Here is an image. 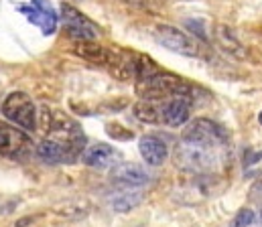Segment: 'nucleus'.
I'll list each match as a JSON object with an SVG mask.
<instances>
[{
    "instance_id": "f257e3e1",
    "label": "nucleus",
    "mask_w": 262,
    "mask_h": 227,
    "mask_svg": "<svg viewBox=\"0 0 262 227\" xmlns=\"http://www.w3.org/2000/svg\"><path fill=\"white\" fill-rule=\"evenodd\" d=\"M136 93L142 99L161 102V99H169L173 95H191V85L173 73L159 71L157 75L148 77V79H140L136 83Z\"/></svg>"
},
{
    "instance_id": "f03ea898",
    "label": "nucleus",
    "mask_w": 262,
    "mask_h": 227,
    "mask_svg": "<svg viewBox=\"0 0 262 227\" xmlns=\"http://www.w3.org/2000/svg\"><path fill=\"white\" fill-rule=\"evenodd\" d=\"M2 114L14 126L33 132L37 128V110L33 99L25 91H12L2 102Z\"/></svg>"
},
{
    "instance_id": "7ed1b4c3",
    "label": "nucleus",
    "mask_w": 262,
    "mask_h": 227,
    "mask_svg": "<svg viewBox=\"0 0 262 227\" xmlns=\"http://www.w3.org/2000/svg\"><path fill=\"white\" fill-rule=\"evenodd\" d=\"M175 162L179 168L189 170V172H207L215 166L217 156L211 146L183 140L175 150Z\"/></svg>"
},
{
    "instance_id": "20e7f679",
    "label": "nucleus",
    "mask_w": 262,
    "mask_h": 227,
    "mask_svg": "<svg viewBox=\"0 0 262 227\" xmlns=\"http://www.w3.org/2000/svg\"><path fill=\"white\" fill-rule=\"evenodd\" d=\"M183 140L217 148V146H224L228 142V132L220 124H215V122H211L207 118H195L183 130Z\"/></svg>"
},
{
    "instance_id": "39448f33",
    "label": "nucleus",
    "mask_w": 262,
    "mask_h": 227,
    "mask_svg": "<svg viewBox=\"0 0 262 227\" xmlns=\"http://www.w3.org/2000/svg\"><path fill=\"white\" fill-rule=\"evenodd\" d=\"M61 18L67 35L75 41H94L100 35L98 24H94L85 14H81L71 4H61Z\"/></svg>"
},
{
    "instance_id": "423d86ee",
    "label": "nucleus",
    "mask_w": 262,
    "mask_h": 227,
    "mask_svg": "<svg viewBox=\"0 0 262 227\" xmlns=\"http://www.w3.org/2000/svg\"><path fill=\"white\" fill-rule=\"evenodd\" d=\"M31 148L33 142L23 130H16V126L0 122V156L23 158L31 152Z\"/></svg>"
},
{
    "instance_id": "0eeeda50",
    "label": "nucleus",
    "mask_w": 262,
    "mask_h": 227,
    "mask_svg": "<svg viewBox=\"0 0 262 227\" xmlns=\"http://www.w3.org/2000/svg\"><path fill=\"white\" fill-rule=\"evenodd\" d=\"M157 39L163 47L175 51V53H181V55H189V57H195L199 55V49H197V43L185 35L183 31L175 29V27H169V24H161L157 27Z\"/></svg>"
},
{
    "instance_id": "6e6552de",
    "label": "nucleus",
    "mask_w": 262,
    "mask_h": 227,
    "mask_svg": "<svg viewBox=\"0 0 262 227\" xmlns=\"http://www.w3.org/2000/svg\"><path fill=\"white\" fill-rule=\"evenodd\" d=\"M191 104H193L191 95H173V97L165 99V104L161 106L163 122L173 128L183 126L191 116Z\"/></svg>"
},
{
    "instance_id": "1a4fd4ad",
    "label": "nucleus",
    "mask_w": 262,
    "mask_h": 227,
    "mask_svg": "<svg viewBox=\"0 0 262 227\" xmlns=\"http://www.w3.org/2000/svg\"><path fill=\"white\" fill-rule=\"evenodd\" d=\"M20 12L29 16L31 22L41 27L43 35H53L57 29V14L45 0H33L29 6H20Z\"/></svg>"
},
{
    "instance_id": "9d476101",
    "label": "nucleus",
    "mask_w": 262,
    "mask_h": 227,
    "mask_svg": "<svg viewBox=\"0 0 262 227\" xmlns=\"http://www.w3.org/2000/svg\"><path fill=\"white\" fill-rule=\"evenodd\" d=\"M112 183L122 185V187H142L146 183H150V172L134 162H120L112 168L110 172Z\"/></svg>"
},
{
    "instance_id": "9b49d317",
    "label": "nucleus",
    "mask_w": 262,
    "mask_h": 227,
    "mask_svg": "<svg viewBox=\"0 0 262 227\" xmlns=\"http://www.w3.org/2000/svg\"><path fill=\"white\" fill-rule=\"evenodd\" d=\"M116 158H118V152L114 150L112 146L104 144V142L85 146L83 152H81V160L92 168H108V166L114 164Z\"/></svg>"
},
{
    "instance_id": "f8f14e48",
    "label": "nucleus",
    "mask_w": 262,
    "mask_h": 227,
    "mask_svg": "<svg viewBox=\"0 0 262 227\" xmlns=\"http://www.w3.org/2000/svg\"><path fill=\"white\" fill-rule=\"evenodd\" d=\"M138 150H140L142 160L150 166H161L169 156L167 144L157 136H142L138 140Z\"/></svg>"
},
{
    "instance_id": "ddd939ff",
    "label": "nucleus",
    "mask_w": 262,
    "mask_h": 227,
    "mask_svg": "<svg viewBox=\"0 0 262 227\" xmlns=\"http://www.w3.org/2000/svg\"><path fill=\"white\" fill-rule=\"evenodd\" d=\"M108 71L116 79L126 81L134 75V67H136V55L128 51H110L108 63H106Z\"/></svg>"
},
{
    "instance_id": "4468645a",
    "label": "nucleus",
    "mask_w": 262,
    "mask_h": 227,
    "mask_svg": "<svg viewBox=\"0 0 262 227\" xmlns=\"http://www.w3.org/2000/svg\"><path fill=\"white\" fill-rule=\"evenodd\" d=\"M73 51L81 59H85V61H90L94 65H104V67L108 63V57H110V51L106 47L94 43V41H77L75 47H73Z\"/></svg>"
},
{
    "instance_id": "2eb2a0df",
    "label": "nucleus",
    "mask_w": 262,
    "mask_h": 227,
    "mask_svg": "<svg viewBox=\"0 0 262 227\" xmlns=\"http://www.w3.org/2000/svg\"><path fill=\"white\" fill-rule=\"evenodd\" d=\"M134 112V118L144 122V124H159L163 122V116H161V108L152 102V99H140L134 104L132 108Z\"/></svg>"
},
{
    "instance_id": "dca6fc26",
    "label": "nucleus",
    "mask_w": 262,
    "mask_h": 227,
    "mask_svg": "<svg viewBox=\"0 0 262 227\" xmlns=\"http://www.w3.org/2000/svg\"><path fill=\"white\" fill-rule=\"evenodd\" d=\"M142 199H144V195L140 191H124L110 199V207L118 213H126V211L134 209L136 205H140Z\"/></svg>"
},
{
    "instance_id": "f3484780",
    "label": "nucleus",
    "mask_w": 262,
    "mask_h": 227,
    "mask_svg": "<svg viewBox=\"0 0 262 227\" xmlns=\"http://www.w3.org/2000/svg\"><path fill=\"white\" fill-rule=\"evenodd\" d=\"M88 211H90L88 201H69L61 207H55V213L61 217H67V219H79V217L88 215Z\"/></svg>"
},
{
    "instance_id": "a211bd4d",
    "label": "nucleus",
    "mask_w": 262,
    "mask_h": 227,
    "mask_svg": "<svg viewBox=\"0 0 262 227\" xmlns=\"http://www.w3.org/2000/svg\"><path fill=\"white\" fill-rule=\"evenodd\" d=\"M161 69H159V65L150 59V57H146V55H136V67H134V75L138 77V81L140 79H148V77L157 75Z\"/></svg>"
},
{
    "instance_id": "6ab92c4d",
    "label": "nucleus",
    "mask_w": 262,
    "mask_h": 227,
    "mask_svg": "<svg viewBox=\"0 0 262 227\" xmlns=\"http://www.w3.org/2000/svg\"><path fill=\"white\" fill-rule=\"evenodd\" d=\"M106 128H108V134H110L114 140H130V138H132L130 130L122 128L120 124H108Z\"/></svg>"
},
{
    "instance_id": "aec40b11",
    "label": "nucleus",
    "mask_w": 262,
    "mask_h": 227,
    "mask_svg": "<svg viewBox=\"0 0 262 227\" xmlns=\"http://www.w3.org/2000/svg\"><path fill=\"white\" fill-rule=\"evenodd\" d=\"M252 221H254V211H250V209H242V211L236 215V219H234L232 227H248V225H252Z\"/></svg>"
},
{
    "instance_id": "412c9836",
    "label": "nucleus",
    "mask_w": 262,
    "mask_h": 227,
    "mask_svg": "<svg viewBox=\"0 0 262 227\" xmlns=\"http://www.w3.org/2000/svg\"><path fill=\"white\" fill-rule=\"evenodd\" d=\"M187 27H189V29H191L193 33L197 31V37H201V39H207V37H205V31L201 29V22H193V20H187Z\"/></svg>"
},
{
    "instance_id": "4be33fe9",
    "label": "nucleus",
    "mask_w": 262,
    "mask_h": 227,
    "mask_svg": "<svg viewBox=\"0 0 262 227\" xmlns=\"http://www.w3.org/2000/svg\"><path fill=\"white\" fill-rule=\"evenodd\" d=\"M29 223H33V217H23V219H18V221L14 223V227H25V225H29Z\"/></svg>"
},
{
    "instance_id": "5701e85b",
    "label": "nucleus",
    "mask_w": 262,
    "mask_h": 227,
    "mask_svg": "<svg viewBox=\"0 0 262 227\" xmlns=\"http://www.w3.org/2000/svg\"><path fill=\"white\" fill-rule=\"evenodd\" d=\"M258 122H260V124H262V112H260V114H258Z\"/></svg>"
},
{
    "instance_id": "b1692460",
    "label": "nucleus",
    "mask_w": 262,
    "mask_h": 227,
    "mask_svg": "<svg viewBox=\"0 0 262 227\" xmlns=\"http://www.w3.org/2000/svg\"><path fill=\"white\" fill-rule=\"evenodd\" d=\"M260 215H262V209H260Z\"/></svg>"
}]
</instances>
